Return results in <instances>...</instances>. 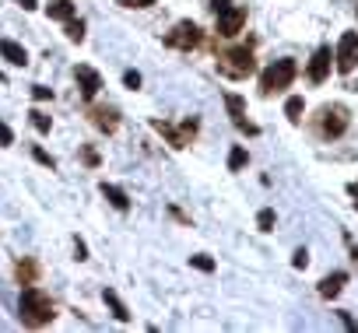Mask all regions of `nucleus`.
Wrapping results in <instances>:
<instances>
[{"instance_id": "8", "label": "nucleus", "mask_w": 358, "mask_h": 333, "mask_svg": "<svg viewBox=\"0 0 358 333\" xmlns=\"http://www.w3.org/2000/svg\"><path fill=\"white\" fill-rule=\"evenodd\" d=\"M242 25H246V8H225V11H218V21H215V28H218V35L222 39H232V35H239L242 32Z\"/></svg>"}, {"instance_id": "6", "label": "nucleus", "mask_w": 358, "mask_h": 333, "mask_svg": "<svg viewBox=\"0 0 358 333\" xmlns=\"http://www.w3.org/2000/svg\"><path fill=\"white\" fill-rule=\"evenodd\" d=\"M334 60H337V71L341 74H351L358 67V32H344L337 49H334Z\"/></svg>"}, {"instance_id": "27", "label": "nucleus", "mask_w": 358, "mask_h": 333, "mask_svg": "<svg viewBox=\"0 0 358 333\" xmlns=\"http://www.w3.org/2000/svg\"><path fill=\"white\" fill-rule=\"evenodd\" d=\"M32 98H35V102H46V98H53V91H49L46 84H32Z\"/></svg>"}, {"instance_id": "32", "label": "nucleus", "mask_w": 358, "mask_h": 333, "mask_svg": "<svg viewBox=\"0 0 358 333\" xmlns=\"http://www.w3.org/2000/svg\"><path fill=\"white\" fill-rule=\"evenodd\" d=\"M337 316H341V323H344V326H348L351 333L358 330V323H355V316H351V312H337Z\"/></svg>"}, {"instance_id": "2", "label": "nucleus", "mask_w": 358, "mask_h": 333, "mask_svg": "<svg viewBox=\"0 0 358 333\" xmlns=\"http://www.w3.org/2000/svg\"><path fill=\"white\" fill-rule=\"evenodd\" d=\"M253 71H257V64H253V53H249L246 46H235V49L218 53V74H222V78L242 81V78H249Z\"/></svg>"}, {"instance_id": "26", "label": "nucleus", "mask_w": 358, "mask_h": 333, "mask_svg": "<svg viewBox=\"0 0 358 333\" xmlns=\"http://www.w3.org/2000/svg\"><path fill=\"white\" fill-rule=\"evenodd\" d=\"M11 144H15V134H11V127L4 120H0V147H11Z\"/></svg>"}, {"instance_id": "19", "label": "nucleus", "mask_w": 358, "mask_h": 333, "mask_svg": "<svg viewBox=\"0 0 358 333\" xmlns=\"http://www.w3.org/2000/svg\"><path fill=\"white\" fill-rule=\"evenodd\" d=\"M246 161H249L246 147H242V144H235V147L229 151V172H242V169H246Z\"/></svg>"}, {"instance_id": "22", "label": "nucleus", "mask_w": 358, "mask_h": 333, "mask_svg": "<svg viewBox=\"0 0 358 333\" xmlns=\"http://www.w3.org/2000/svg\"><path fill=\"white\" fill-rule=\"evenodd\" d=\"M28 116H32V127H35L39 134H49V127H53V120H49L46 113H39V109H32Z\"/></svg>"}, {"instance_id": "14", "label": "nucleus", "mask_w": 358, "mask_h": 333, "mask_svg": "<svg viewBox=\"0 0 358 333\" xmlns=\"http://www.w3.org/2000/svg\"><path fill=\"white\" fill-rule=\"evenodd\" d=\"M344 285H348V273H344V270L327 273L323 281H320V295H323V298H337V295L344 291Z\"/></svg>"}, {"instance_id": "4", "label": "nucleus", "mask_w": 358, "mask_h": 333, "mask_svg": "<svg viewBox=\"0 0 358 333\" xmlns=\"http://www.w3.org/2000/svg\"><path fill=\"white\" fill-rule=\"evenodd\" d=\"M151 127H155L172 147H190V141L197 137V120H183L179 127H172V123H162V120H155V123H151Z\"/></svg>"}, {"instance_id": "18", "label": "nucleus", "mask_w": 358, "mask_h": 333, "mask_svg": "<svg viewBox=\"0 0 358 333\" xmlns=\"http://www.w3.org/2000/svg\"><path fill=\"white\" fill-rule=\"evenodd\" d=\"M74 4H71V0H53V4H49V18H53V21H71L74 18Z\"/></svg>"}, {"instance_id": "3", "label": "nucleus", "mask_w": 358, "mask_h": 333, "mask_svg": "<svg viewBox=\"0 0 358 333\" xmlns=\"http://www.w3.org/2000/svg\"><path fill=\"white\" fill-rule=\"evenodd\" d=\"M295 74H298L295 60H274V64H271V67L260 74V91H264V95L285 91V88L295 81Z\"/></svg>"}, {"instance_id": "29", "label": "nucleus", "mask_w": 358, "mask_h": 333, "mask_svg": "<svg viewBox=\"0 0 358 333\" xmlns=\"http://www.w3.org/2000/svg\"><path fill=\"white\" fill-rule=\"evenodd\" d=\"M123 84H127V88H141V74H137V71H127V74H123Z\"/></svg>"}, {"instance_id": "11", "label": "nucleus", "mask_w": 358, "mask_h": 333, "mask_svg": "<svg viewBox=\"0 0 358 333\" xmlns=\"http://www.w3.org/2000/svg\"><path fill=\"white\" fill-rule=\"evenodd\" d=\"M74 78H78L81 98H84V102H91V98L98 95V88H102V78H98V71H95V67H88V64H78Z\"/></svg>"}, {"instance_id": "16", "label": "nucleus", "mask_w": 358, "mask_h": 333, "mask_svg": "<svg viewBox=\"0 0 358 333\" xmlns=\"http://www.w3.org/2000/svg\"><path fill=\"white\" fill-rule=\"evenodd\" d=\"M98 190H102V197H106V200H109L116 210H130V197H127L120 186H113V183H102Z\"/></svg>"}, {"instance_id": "25", "label": "nucleus", "mask_w": 358, "mask_h": 333, "mask_svg": "<svg viewBox=\"0 0 358 333\" xmlns=\"http://www.w3.org/2000/svg\"><path fill=\"white\" fill-rule=\"evenodd\" d=\"M32 154H35V161H39V165H46V169H57V158H53V154H46L42 147H35Z\"/></svg>"}, {"instance_id": "15", "label": "nucleus", "mask_w": 358, "mask_h": 333, "mask_svg": "<svg viewBox=\"0 0 358 333\" xmlns=\"http://www.w3.org/2000/svg\"><path fill=\"white\" fill-rule=\"evenodd\" d=\"M15 273H18V285H35L39 281V263L32 256H25V260H18Z\"/></svg>"}, {"instance_id": "10", "label": "nucleus", "mask_w": 358, "mask_h": 333, "mask_svg": "<svg viewBox=\"0 0 358 333\" xmlns=\"http://www.w3.org/2000/svg\"><path fill=\"white\" fill-rule=\"evenodd\" d=\"M330 67H334V53H330V46H320V49L313 53V60H310V81H313V84H323V81L330 78Z\"/></svg>"}, {"instance_id": "33", "label": "nucleus", "mask_w": 358, "mask_h": 333, "mask_svg": "<svg viewBox=\"0 0 358 333\" xmlns=\"http://www.w3.org/2000/svg\"><path fill=\"white\" fill-rule=\"evenodd\" d=\"M84 161H88V165H98V154H95V147H84Z\"/></svg>"}, {"instance_id": "31", "label": "nucleus", "mask_w": 358, "mask_h": 333, "mask_svg": "<svg viewBox=\"0 0 358 333\" xmlns=\"http://www.w3.org/2000/svg\"><path fill=\"white\" fill-rule=\"evenodd\" d=\"M74 253H78V260H88V246H84V239H74Z\"/></svg>"}, {"instance_id": "23", "label": "nucleus", "mask_w": 358, "mask_h": 333, "mask_svg": "<svg viewBox=\"0 0 358 333\" xmlns=\"http://www.w3.org/2000/svg\"><path fill=\"white\" fill-rule=\"evenodd\" d=\"M257 228H260V232H274V210H271V207H264V210L257 214Z\"/></svg>"}, {"instance_id": "7", "label": "nucleus", "mask_w": 358, "mask_h": 333, "mask_svg": "<svg viewBox=\"0 0 358 333\" xmlns=\"http://www.w3.org/2000/svg\"><path fill=\"white\" fill-rule=\"evenodd\" d=\"M348 123H351V116H348L344 105H327L320 113V134L323 137H341L348 130Z\"/></svg>"}, {"instance_id": "13", "label": "nucleus", "mask_w": 358, "mask_h": 333, "mask_svg": "<svg viewBox=\"0 0 358 333\" xmlns=\"http://www.w3.org/2000/svg\"><path fill=\"white\" fill-rule=\"evenodd\" d=\"M0 57H4L8 64H15V67H25V64H28L25 46H18L15 39H0Z\"/></svg>"}, {"instance_id": "12", "label": "nucleus", "mask_w": 358, "mask_h": 333, "mask_svg": "<svg viewBox=\"0 0 358 333\" xmlns=\"http://www.w3.org/2000/svg\"><path fill=\"white\" fill-rule=\"evenodd\" d=\"M91 123H95L98 130H106V134H116V127H120V113H116V109H102V105H95V109H91Z\"/></svg>"}, {"instance_id": "28", "label": "nucleus", "mask_w": 358, "mask_h": 333, "mask_svg": "<svg viewBox=\"0 0 358 333\" xmlns=\"http://www.w3.org/2000/svg\"><path fill=\"white\" fill-rule=\"evenodd\" d=\"M120 8H151L155 4V0H116Z\"/></svg>"}, {"instance_id": "20", "label": "nucleus", "mask_w": 358, "mask_h": 333, "mask_svg": "<svg viewBox=\"0 0 358 333\" xmlns=\"http://www.w3.org/2000/svg\"><path fill=\"white\" fill-rule=\"evenodd\" d=\"M302 109H305V102H302L298 95H292V98L285 102V116H288L292 123H298V120H302Z\"/></svg>"}, {"instance_id": "1", "label": "nucleus", "mask_w": 358, "mask_h": 333, "mask_svg": "<svg viewBox=\"0 0 358 333\" xmlns=\"http://www.w3.org/2000/svg\"><path fill=\"white\" fill-rule=\"evenodd\" d=\"M18 319L28 330H42L46 323H53V302H49V295L35 285H25L21 298H18Z\"/></svg>"}, {"instance_id": "24", "label": "nucleus", "mask_w": 358, "mask_h": 333, "mask_svg": "<svg viewBox=\"0 0 358 333\" xmlns=\"http://www.w3.org/2000/svg\"><path fill=\"white\" fill-rule=\"evenodd\" d=\"M190 267H197V270H204V273H211V270H215V260L204 256V253H197V256H190Z\"/></svg>"}, {"instance_id": "36", "label": "nucleus", "mask_w": 358, "mask_h": 333, "mask_svg": "<svg viewBox=\"0 0 358 333\" xmlns=\"http://www.w3.org/2000/svg\"><path fill=\"white\" fill-rule=\"evenodd\" d=\"M355 197H358V193H355ZM355 207H358V200H355Z\"/></svg>"}, {"instance_id": "17", "label": "nucleus", "mask_w": 358, "mask_h": 333, "mask_svg": "<svg viewBox=\"0 0 358 333\" xmlns=\"http://www.w3.org/2000/svg\"><path fill=\"white\" fill-rule=\"evenodd\" d=\"M102 302H106V305L113 309V316H116L120 323H130V312H127V305L120 302V295H116L113 288H106V291H102Z\"/></svg>"}, {"instance_id": "5", "label": "nucleus", "mask_w": 358, "mask_h": 333, "mask_svg": "<svg viewBox=\"0 0 358 333\" xmlns=\"http://www.w3.org/2000/svg\"><path fill=\"white\" fill-rule=\"evenodd\" d=\"M165 46H169V49H179V53H190V49L200 46V28H197L193 21H176L172 32L165 35Z\"/></svg>"}, {"instance_id": "30", "label": "nucleus", "mask_w": 358, "mask_h": 333, "mask_svg": "<svg viewBox=\"0 0 358 333\" xmlns=\"http://www.w3.org/2000/svg\"><path fill=\"white\" fill-rule=\"evenodd\" d=\"M292 263H295V267H298V270H305V263H310V253H305V249H298V253H295V260H292Z\"/></svg>"}, {"instance_id": "9", "label": "nucleus", "mask_w": 358, "mask_h": 333, "mask_svg": "<svg viewBox=\"0 0 358 333\" xmlns=\"http://www.w3.org/2000/svg\"><path fill=\"white\" fill-rule=\"evenodd\" d=\"M225 105H229V116H232V123H235L239 130H246L249 137H257V134H260V130H257V123H249V120H246V102H242V95L229 91V95H225Z\"/></svg>"}, {"instance_id": "35", "label": "nucleus", "mask_w": 358, "mask_h": 333, "mask_svg": "<svg viewBox=\"0 0 358 333\" xmlns=\"http://www.w3.org/2000/svg\"><path fill=\"white\" fill-rule=\"evenodd\" d=\"M351 193H358V183H355V186H351Z\"/></svg>"}, {"instance_id": "34", "label": "nucleus", "mask_w": 358, "mask_h": 333, "mask_svg": "<svg viewBox=\"0 0 358 333\" xmlns=\"http://www.w3.org/2000/svg\"><path fill=\"white\" fill-rule=\"evenodd\" d=\"M18 4H21L25 11H35V8H39V0H18Z\"/></svg>"}, {"instance_id": "21", "label": "nucleus", "mask_w": 358, "mask_h": 333, "mask_svg": "<svg viewBox=\"0 0 358 333\" xmlns=\"http://www.w3.org/2000/svg\"><path fill=\"white\" fill-rule=\"evenodd\" d=\"M67 25V39L71 42H84V21L81 18H71V21H64Z\"/></svg>"}]
</instances>
